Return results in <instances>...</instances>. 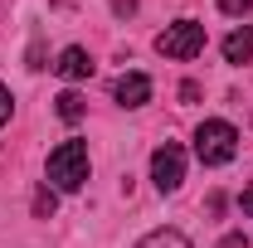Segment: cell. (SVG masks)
<instances>
[{"mask_svg": "<svg viewBox=\"0 0 253 248\" xmlns=\"http://www.w3.org/2000/svg\"><path fill=\"white\" fill-rule=\"evenodd\" d=\"M200 97V83H180V102H195Z\"/></svg>", "mask_w": 253, "mask_h": 248, "instance_id": "4fadbf2b", "label": "cell"}, {"mask_svg": "<svg viewBox=\"0 0 253 248\" xmlns=\"http://www.w3.org/2000/svg\"><path fill=\"white\" fill-rule=\"evenodd\" d=\"M112 97H117L122 107H146V102H151V78H146V73H122V78L112 83Z\"/></svg>", "mask_w": 253, "mask_h": 248, "instance_id": "5b68a950", "label": "cell"}, {"mask_svg": "<svg viewBox=\"0 0 253 248\" xmlns=\"http://www.w3.org/2000/svg\"><path fill=\"white\" fill-rule=\"evenodd\" d=\"M234 151H239V131H234L229 122L210 117V122L195 126V156H200L205 165H229Z\"/></svg>", "mask_w": 253, "mask_h": 248, "instance_id": "7a4b0ae2", "label": "cell"}, {"mask_svg": "<svg viewBox=\"0 0 253 248\" xmlns=\"http://www.w3.org/2000/svg\"><path fill=\"white\" fill-rule=\"evenodd\" d=\"M205 49V25L200 20H175V25H166V30L156 34V54L161 59H195Z\"/></svg>", "mask_w": 253, "mask_h": 248, "instance_id": "3957f363", "label": "cell"}, {"mask_svg": "<svg viewBox=\"0 0 253 248\" xmlns=\"http://www.w3.org/2000/svg\"><path fill=\"white\" fill-rule=\"evenodd\" d=\"M54 205H59V200H54V190H49V185H39V190H34V214H39V219H49V214H54Z\"/></svg>", "mask_w": 253, "mask_h": 248, "instance_id": "30bf717a", "label": "cell"}, {"mask_svg": "<svg viewBox=\"0 0 253 248\" xmlns=\"http://www.w3.org/2000/svg\"><path fill=\"white\" fill-rule=\"evenodd\" d=\"M49 180L59 190H83L88 185V146L83 141H63V146H54L49 151Z\"/></svg>", "mask_w": 253, "mask_h": 248, "instance_id": "6da1fadb", "label": "cell"}, {"mask_svg": "<svg viewBox=\"0 0 253 248\" xmlns=\"http://www.w3.org/2000/svg\"><path fill=\"white\" fill-rule=\"evenodd\" d=\"M151 180H156L161 195L180 190V180H185V151H180L175 141H166V146H156V151H151Z\"/></svg>", "mask_w": 253, "mask_h": 248, "instance_id": "277c9868", "label": "cell"}, {"mask_svg": "<svg viewBox=\"0 0 253 248\" xmlns=\"http://www.w3.org/2000/svg\"><path fill=\"white\" fill-rule=\"evenodd\" d=\"M219 248H249V239H244V234H229V239H224Z\"/></svg>", "mask_w": 253, "mask_h": 248, "instance_id": "5bb4252c", "label": "cell"}, {"mask_svg": "<svg viewBox=\"0 0 253 248\" xmlns=\"http://www.w3.org/2000/svg\"><path fill=\"white\" fill-rule=\"evenodd\" d=\"M224 59L229 63H253V25H244V30H234L224 39Z\"/></svg>", "mask_w": 253, "mask_h": 248, "instance_id": "52a82bcc", "label": "cell"}, {"mask_svg": "<svg viewBox=\"0 0 253 248\" xmlns=\"http://www.w3.org/2000/svg\"><path fill=\"white\" fill-rule=\"evenodd\" d=\"M10 112H15V97H10V88L0 83V126L10 122Z\"/></svg>", "mask_w": 253, "mask_h": 248, "instance_id": "8fae6325", "label": "cell"}, {"mask_svg": "<svg viewBox=\"0 0 253 248\" xmlns=\"http://www.w3.org/2000/svg\"><path fill=\"white\" fill-rule=\"evenodd\" d=\"M219 10H224V15H249L253 0H219Z\"/></svg>", "mask_w": 253, "mask_h": 248, "instance_id": "7c38bea8", "label": "cell"}, {"mask_svg": "<svg viewBox=\"0 0 253 248\" xmlns=\"http://www.w3.org/2000/svg\"><path fill=\"white\" fill-rule=\"evenodd\" d=\"M136 248H190V239L180 234V229H151Z\"/></svg>", "mask_w": 253, "mask_h": 248, "instance_id": "ba28073f", "label": "cell"}, {"mask_svg": "<svg viewBox=\"0 0 253 248\" xmlns=\"http://www.w3.org/2000/svg\"><path fill=\"white\" fill-rule=\"evenodd\" d=\"M54 73L68 78V83H83V78H93V59H88V49H78V44H68L54 63Z\"/></svg>", "mask_w": 253, "mask_h": 248, "instance_id": "8992f818", "label": "cell"}, {"mask_svg": "<svg viewBox=\"0 0 253 248\" xmlns=\"http://www.w3.org/2000/svg\"><path fill=\"white\" fill-rule=\"evenodd\" d=\"M239 205H244V214H253V185L244 190V195H239Z\"/></svg>", "mask_w": 253, "mask_h": 248, "instance_id": "9a60e30c", "label": "cell"}, {"mask_svg": "<svg viewBox=\"0 0 253 248\" xmlns=\"http://www.w3.org/2000/svg\"><path fill=\"white\" fill-rule=\"evenodd\" d=\"M54 102H59L54 112H59L63 122H78V117L88 112V102H83V93H73V88H68V93H59V97H54Z\"/></svg>", "mask_w": 253, "mask_h": 248, "instance_id": "9c48e42d", "label": "cell"}]
</instances>
